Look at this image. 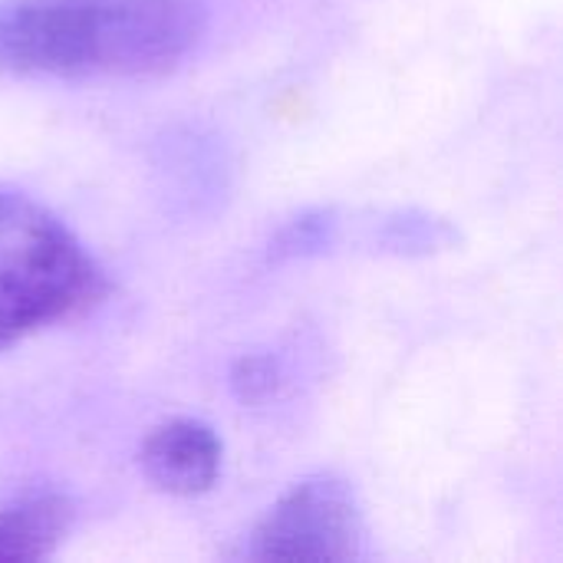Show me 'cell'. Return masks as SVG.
<instances>
[{"instance_id":"1","label":"cell","mask_w":563,"mask_h":563,"mask_svg":"<svg viewBox=\"0 0 563 563\" xmlns=\"http://www.w3.org/2000/svg\"><path fill=\"white\" fill-rule=\"evenodd\" d=\"M208 23V0H0V69L16 76H162Z\"/></svg>"},{"instance_id":"2","label":"cell","mask_w":563,"mask_h":563,"mask_svg":"<svg viewBox=\"0 0 563 563\" xmlns=\"http://www.w3.org/2000/svg\"><path fill=\"white\" fill-rule=\"evenodd\" d=\"M106 294V271L56 214L20 191H0V353L82 317Z\"/></svg>"},{"instance_id":"3","label":"cell","mask_w":563,"mask_h":563,"mask_svg":"<svg viewBox=\"0 0 563 563\" xmlns=\"http://www.w3.org/2000/svg\"><path fill=\"white\" fill-rule=\"evenodd\" d=\"M363 515L346 482L320 475L294 485L257 525L251 558L333 563L360 558Z\"/></svg>"},{"instance_id":"4","label":"cell","mask_w":563,"mask_h":563,"mask_svg":"<svg viewBox=\"0 0 563 563\" xmlns=\"http://www.w3.org/2000/svg\"><path fill=\"white\" fill-rule=\"evenodd\" d=\"M221 439L208 422L168 419L145 435L139 462L158 492L195 498L214 488L221 475Z\"/></svg>"},{"instance_id":"5","label":"cell","mask_w":563,"mask_h":563,"mask_svg":"<svg viewBox=\"0 0 563 563\" xmlns=\"http://www.w3.org/2000/svg\"><path fill=\"white\" fill-rule=\"evenodd\" d=\"M76 508L66 495L36 492L0 508V563L46 561L73 531Z\"/></svg>"},{"instance_id":"6","label":"cell","mask_w":563,"mask_h":563,"mask_svg":"<svg viewBox=\"0 0 563 563\" xmlns=\"http://www.w3.org/2000/svg\"><path fill=\"white\" fill-rule=\"evenodd\" d=\"M340 238V221L333 208H310L297 218H290L274 238H271V261H307L327 254Z\"/></svg>"},{"instance_id":"7","label":"cell","mask_w":563,"mask_h":563,"mask_svg":"<svg viewBox=\"0 0 563 563\" xmlns=\"http://www.w3.org/2000/svg\"><path fill=\"white\" fill-rule=\"evenodd\" d=\"M455 241V228L426 211H396L379 224V247L393 254H432Z\"/></svg>"},{"instance_id":"8","label":"cell","mask_w":563,"mask_h":563,"mask_svg":"<svg viewBox=\"0 0 563 563\" xmlns=\"http://www.w3.org/2000/svg\"><path fill=\"white\" fill-rule=\"evenodd\" d=\"M280 386V369L274 363V356H241L231 366V393L238 396V402L244 406H257L267 402Z\"/></svg>"}]
</instances>
